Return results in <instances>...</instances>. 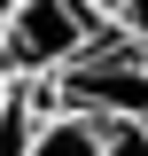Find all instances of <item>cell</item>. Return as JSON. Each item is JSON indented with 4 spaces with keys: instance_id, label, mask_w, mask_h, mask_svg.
Here are the masks:
<instances>
[{
    "instance_id": "6da1fadb",
    "label": "cell",
    "mask_w": 148,
    "mask_h": 156,
    "mask_svg": "<svg viewBox=\"0 0 148 156\" xmlns=\"http://www.w3.org/2000/svg\"><path fill=\"white\" fill-rule=\"evenodd\" d=\"M117 23L93 0H16L0 16V62H8V78H55L62 62H78Z\"/></svg>"
},
{
    "instance_id": "7a4b0ae2",
    "label": "cell",
    "mask_w": 148,
    "mask_h": 156,
    "mask_svg": "<svg viewBox=\"0 0 148 156\" xmlns=\"http://www.w3.org/2000/svg\"><path fill=\"white\" fill-rule=\"evenodd\" d=\"M47 109H86V117H132L148 125V55L125 31H109L101 47H86L78 62H62L55 78H31Z\"/></svg>"
},
{
    "instance_id": "3957f363",
    "label": "cell",
    "mask_w": 148,
    "mask_h": 156,
    "mask_svg": "<svg viewBox=\"0 0 148 156\" xmlns=\"http://www.w3.org/2000/svg\"><path fill=\"white\" fill-rule=\"evenodd\" d=\"M23 156H101V117H86V109H47Z\"/></svg>"
},
{
    "instance_id": "277c9868",
    "label": "cell",
    "mask_w": 148,
    "mask_h": 156,
    "mask_svg": "<svg viewBox=\"0 0 148 156\" xmlns=\"http://www.w3.org/2000/svg\"><path fill=\"white\" fill-rule=\"evenodd\" d=\"M39 117H47L39 86H31V78H8V94H0V156H23V148H31Z\"/></svg>"
},
{
    "instance_id": "5b68a950",
    "label": "cell",
    "mask_w": 148,
    "mask_h": 156,
    "mask_svg": "<svg viewBox=\"0 0 148 156\" xmlns=\"http://www.w3.org/2000/svg\"><path fill=\"white\" fill-rule=\"evenodd\" d=\"M101 156H148V125H132V117H101Z\"/></svg>"
},
{
    "instance_id": "8992f818",
    "label": "cell",
    "mask_w": 148,
    "mask_h": 156,
    "mask_svg": "<svg viewBox=\"0 0 148 156\" xmlns=\"http://www.w3.org/2000/svg\"><path fill=\"white\" fill-rule=\"evenodd\" d=\"M109 23H117V31H125L132 47L148 55V0H117V8H109Z\"/></svg>"
},
{
    "instance_id": "52a82bcc",
    "label": "cell",
    "mask_w": 148,
    "mask_h": 156,
    "mask_svg": "<svg viewBox=\"0 0 148 156\" xmlns=\"http://www.w3.org/2000/svg\"><path fill=\"white\" fill-rule=\"evenodd\" d=\"M93 8H101V16H109V8H117V0H93Z\"/></svg>"
},
{
    "instance_id": "ba28073f",
    "label": "cell",
    "mask_w": 148,
    "mask_h": 156,
    "mask_svg": "<svg viewBox=\"0 0 148 156\" xmlns=\"http://www.w3.org/2000/svg\"><path fill=\"white\" fill-rule=\"evenodd\" d=\"M0 94H8V62H0Z\"/></svg>"
},
{
    "instance_id": "9c48e42d",
    "label": "cell",
    "mask_w": 148,
    "mask_h": 156,
    "mask_svg": "<svg viewBox=\"0 0 148 156\" xmlns=\"http://www.w3.org/2000/svg\"><path fill=\"white\" fill-rule=\"evenodd\" d=\"M8 8H16V0H0V16H8Z\"/></svg>"
}]
</instances>
